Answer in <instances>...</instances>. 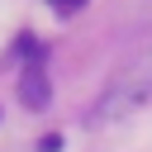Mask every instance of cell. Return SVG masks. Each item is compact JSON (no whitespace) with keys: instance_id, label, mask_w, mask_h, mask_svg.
<instances>
[{"instance_id":"cell-2","label":"cell","mask_w":152,"mask_h":152,"mask_svg":"<svg viewBox=\"0 0 152 152\" xmlns=\"http://www.w3.org/2000/svg\"><path fill=\"white\" fill-rule=\"evenodd\" d=\"M48 95H52V81H48L38 66H28V71L19 76V104H24V109H43Z\"/></svg>"},{"instance_id":"cell-1","label":"cell","mask_w":152,"mask_h":152,"mask_svg":"<svg viewBox=\"0 0 152 152\" xmlns=\"http://www.w3.org/2000/svg\"><path fill=\"white\" fill-rule=\"evenodd\" d=\"M152 95V76H133V81H119L104 100H100V114L104 119H114V114H124V109H133V104H142Z\"/></svg>"},{"instance_id":"cell-3","label":"cell","mask_w":152,"mask_h":152,"mask_svg":"<svg viewBox=\"0 0 152 152\" xmlns=\"http://www.w3.org/2000/svg\"><path fill=\"white\" fill-rule=\"evenodd\" d=\"M19 52H24V57H38V52H43V43H38L33 33H24V38H19Z\"/></svg>"},{"instance_id":"cell-4","label":"cell","mask_w":152,"mask_h":152,"mask_svg":"<svg viewBox=\"0 0 152 152\" xmlns=\"http://www.w3.org/2000/svg\"><path fill=\"white\" fill-rule=\"evenodd\" d=\"M38 152H62V138H43V142H38Z\"/></svg>"},{"instance_id":"cell-5","label":"cell","mask_w":152,"mask_h":152,"mask_svg":"<svg viewBox=\"0 0 152 152\" xmlns=\"http://www.w3.org/2000/svg\"><path fill=\"white\" fill-rule=\"evenodd\" d=\"M52 5H57V10H81L86 0H52Z\"/></svg>"}]
</instances>
